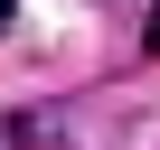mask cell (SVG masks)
<instances>
[{
	"label": "cell",
	"instance_id": "6da1fadb",
	"mask_svg": "<svg viewBox=\"0 0 160 150\" xmlns=\"http://www.w3.org/2000/svg\"><path fill=\"white\" fill-rule=\"evenodd\" d=\"M151 56H160V0H151Z\"/></svg>",
	"mask_w": 160,
	"mask_h": 150
},
{
	"label": "cell",
	"instance_id": "7a4b0ae2",
	"mask_svg": "<svg viewBox=\"0 0 160 150\" xmlns=\"http://www.w3.org/2000/svg\"><path fill=\"white\" fill-rule=\"evenodd\" d=\"M10 19H19V0H0V28H10Z\"/></svg>",
	"mask_w": 160,
	"mask_h": 150
}]
</instances>
